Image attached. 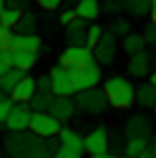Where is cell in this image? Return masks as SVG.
Returning a JSON list of instances; mask_svg holds the SVG:
<instances>
[{
	"instance_id": "11",
	"label": "cell",
	"mask_w": 156,
	"mask_h": 158,
	"mask_svg": "<svg viewBox=\"0 0 156 158\" xmlns=\"http://www.w3.org/2000/svg\"><path fill=\"white\" fill-rule=\"evenodd\" d=\"M41 37L39 35H12L9 39V48L21 53H39L41 51Z\"/></svg>"
},
{
	"instance_id": "45",
	"label": "cell",
	"mask_w": 156,
	"mask_h": 158,
	"mask_svg": "<svg viewBox=\"0 0 156 158\" xmlns=\"http://www.w3.org/2000/svg\"><path fill=\"white\" fill-rule=\"evenodd\" d=\"M5 9H7V2H5V0H0V14H2Z\"/></svg>"
},
{
	"instance_id": "39",
	"label": "cell",
	"mask_w": 156,
	"mask_h": 158,
	"mask_svg": "<svg viewBox=\"0 0 156 158\" xmlns=\"http://www.w3.org/2000/svg\"><path fill=\"white\" fill-rule=\"evenodd\" d=\"M76 19H78V16H76L74 9H64V12L60 14V23H62V25H69L71 21H76Z\"/></svg>"
},
{
	"instance_id": "10",
	"label": "cell",
	"mask_w": 156,
	"mask_h": 158,
	"mask_svg": "<svg viewBox=\"0 0 156 158\" xmlns=\"http://www.w3.org/2000/svg\"><path fill=\"white\" fill-rule=\"evenodd\" d=\"M108 144H110L108 131L103 126L94 128L92 133H87V138H83V151H87V154H92V156L106 154V151H108Z\"/></svg>"
},
{
	"instance_id": "28",
	"label": "cell",
	"mask_w": 156,
	"mask_h": 158,
	"mask_svg": "<svg viewBox=\"0 0 156 158\" xmlns=\"http://www.w3.org/2000/svg\"><path fill=\"white\" fill-rule=\"evenodd\" d=\"M101 35H103V28H101L99 23H92V25H87V35H85V44H87V48H94L96 44H99L101 39Z\"/></svg>"
},
{
	"instance_id": "37",
	"label": "cell",
	"mask_w": 156,
	"mask_h": 158,
	"mask_svg": "<svg viewBox=\"0 0 156 158\" xmlns=\"http://www.w3.org/2000/svg\"><path fill=\"white\" fill-rule=\"evenodd\" d=\"M138 158H156V140H152V142H147V147L142 149V154Z\"/></svg>"
},
{
	"instance_id": "4",
	"label": "cell",
	"mask_w": 156,
	"mask_h": 158,
	"mask_svg": "<svg viewBox=\"0 0 156 158\" xmlns=\"http://www.w3.org/2000/svg\"><path fill=\"white\" fill-rule=\"evenodd\" d=\"M60 64H62V67H67L69 71H76V69L90 67V64H96V62H94L92 48H87V46H69V48H64V51H62Z\"/></svg>"
},
{
	"instance_id": "36",
	"label": "cell",
	"mask_w": 156,
	"mask_h": 158,
	"mask_svg": "<svg viewBox=\"0 0 156 158\" xmlns=\"http://www.w3.org/2000/svg\"><path fill=\"white\" fill-rule=\"evenodd\" d=\"M9 39H12V30H7V28L0 25V51L9 48Z\"/></svg>"
},
{
	"instance_id": "35",
	"label": "cell",
	"mask_w": 156,
	"mask_h": 158,
	"mask_svg": "<svg viewBox=\"0 0 156 158\" xmlns=\"http://www.w3.org/2000/svg\"><path fill=\"white\" fill-rule=\"evenodd\" d=\"M122 9H124V0H108L106 2V12L108 14H117Z\"/></svg>"
},
{
	"instance_id": "19",
	"label": "cell",
	"mask_w": 156,
	"mask_h": 158,
	"mask_svg": "<svg viewBox=\"0 0 156 158\" xmlns=\"http://www.w3.org/2000/svg\"><path fill=\"white\" fill-rule=\"evenodd\" d=\"M136 103H140L142 108H154L156 106V87L152 83L136 87Z\"/></svg>"
},
{
	"instance_id": "7",
	"label": "cell",
	"mask_w": 156,
	"mask_h": 158,
	"mask_svg": "<svg viewBox=\"0 0 156 158\" xmlns=\"http://www.w3.org/2000/svg\"><path fill=\"white\" fill-rule=\"evenodd\" d=\"M71 78H74V89L78 92H85V89H92L101 83V67L99 64H90V67H83V69H76L71 71Z\"/></svg>"
},
{
	"instance_id": "2",
	"label": "cell",
	"mask_w": 156,
	"mask_h": 158,
	"mask_svg": "<svg viewBox=\"0 0 156 158\" xmlns=\"http://www.w3.org/2000/svg\"><path fill=\"white\" fill-rule=\"evenodd\" d=\"M103 92L108 99V106L117 108V110H126L136 101V87L122 76H110L103 85Z\"/></svg>"
},
{
	"instance_id": "44",
	"label": "cell",
	"mask_w": 156,
	"mask_h": 158,
	"mask_svg": "<svg viewBox=\"0 0 156 158\" xmlns=\"http://www.w3.org/2000/svg\"><path fill=\"white\" fill-rule=\"evenodd\" d=\"M149 83H152V85L156 87V69H154V71H152V78H149Z\"/></svg>"
},
{
	"instance_id": "8",
	"label": "cell",
	"mask_w": 156,
	"mask_h": 158,
	"mask_svg": "<svg viewBox=\"0 0 156 158\" xmlns=\"http://www.w3.org/2000/svg\"><path fill=\"white\" fill-rule=\"evenodd\" d=\"M92 53H94V62H99V64H112V60H115L117 55V37L112 35V32H103L101 35V39L99 44L92 48Z\"/></svg>"
},
{
	"instance_id": "13",
	"label": "cell",
	"mask_w": 156,
	"mask_h": 158,
	"mask_svg": "<svg viewBox=\"0 0 156 158\" xmlns=\"http://www.w3.org/2000/svg\"><path fill=\"white\" fill-rule=\"evenodd\" d=\"M126 138H149L152 135V122L145 115H133L124 126Z\"/></svg>"
},
{
	"instance_id": "47",
	"label": "cell",
	"mask_w": 156,
	"mask_h": 158,
	"mask_svg": "<svg viewBox=\"0 0 156 158\" xmlns=\"http://www.w3.org/2000/svg\"><path fill=\"white\" fill-rule=\"evenodd\" d=\"M149 2H152V7H156V0H149Z\"/></svg>"
},
{
	"instance_id": "49",
	"label": "cell",
	"mask_w": 156,
	"mask_h": 158,
	"mask_svg": "<svg viewBox=\"0 0 156 158\" xmlns=\"http://www.w3.org/2000/svg\"><path fill=\"white\" fill-rule=\"evenodd\" d=\"M154 110H156V106H154Z\"/></svg>"
},
{
	"instance_id": "33",
	"label": "cell",
	"mask_w": 156,
	"mask_h": 158,
	"mask_svg": "<svg viewBox=\"0 0 156 158\" xmlns=\"http://www.w3.org/2000/svg\"><path fill=\"white\" fill-rule=\"evenodd\" d=\"M35 83H37V89H41V92H51V76H48V73L39 76V78H35Z\"/></svg>"
},
{
	"instance_id": "23",
	"label": "cell",
	"mask_w": 156,
	"mask_h": 158,
	"mask_svg": "<svg viewBox=\"0 0 156 158\" xmlns=\"http://www.w3.org/2000/svg\"><path fill=\"white\" fill-rule=\"evenodd\" d=\"M14 30H16L14 35H35V30H37V16L32 12H25L23 16H21V21L16 23Z\"/></svg>"
},
{
	"instance_id": "41",
	"label": "cell",
	"mask_w": 156,
	"mask_h": 158,
	"mask_svg": "<svg viewBox=\"0 0 156 158\" xmlns=\"http://www.w3.org/2000/svg\"><path fill=\"white\" fill-rule=\"evenodd\" d=\"M7 69H12V67H7V64H5L2 60H0V78H2V76L7 73Z\"/></svg>"
},
{
	"instance_id": "3",
	"label": "cell",
	"mask_w": 156,
	"mask_h": 158,
	"mask_svg": "<svg viewBox=\"0 0 156 158\" xmlns=\"http://www.w3.org/2000/svg\"><path fill=\"white\" fill-rule=\"evenodd\" d=\"M28 131L39 135V138H44V140H51V138H57V133L62 131V124L51 112H32Z\"/></svg>"
},
{
	"instance_id": "27",
	"label": "cell",
	"mask_w": 156,
	"mask_h": 158,
	"mask_svg": "<svg viewBox=\"0 0 156 158\" xmlns=\"http://www.w3.org/2000/svg\"><path fill=\"white\" fill-rule=\"evenodd\" d=\"M21 16H23V12H19V9H5L2 14H0V25L2 28H7V30H14L16 28V23L21 21Z\"/></svg>"
},
{
	"instance_id": "25",
	"label": "cell",
	"mask_w": 156,
	"mask_h": 158,
	"mask_svg": "<svg viewBox=\"0 0 156 158\" xmlns=\"http://www.w3.org/2000/svg\"><path fill=\"white\" fill-rule=\"evenodd\" d=\"M147 142H149L147 138H129V140H126V147H124V154L138 158V156L142 154V149L147 147Z\"/></svg>"
},
{
	"instance_id": "42",
	"label": "cell",
	"mask_w": 156,
	"mask_h": 158,
	"mask_svg": "<svg viewBox=\"0 0 156 158\" xmlns=\"http://www.w3.org/2000/svg\"><path fill=\"white\" fill-rule=\"evenodd\" d=\"M149 19H152V25H156V7L149 9Z\"/></svg>"
},
{
	"instance_id": "43",
	"label": "cell",
	"mask_w": 156,
	"mask_h": 158,
	"mask_svg": "<svg viewBox=\"0 0 156 158\" xmlns=\"http://www.w3.org/2000/svg\"><path fill=\"white\" fill-rule=\"evenodd\" d=\"M92 158H117V156H112V154L106 151V154H96V156H92Z\"/></svg>"
},
{
	"instance_id": "6",
	"label": "cell",
	"mask_w": 156,
	"mask_h": 158,
	"mask_svg": "<svg viewBox=\"0 0 156 158\" xmlns=\"http://www.w3.org/2000/svg\"><path fill=\"white\" fill-rule=\"evenodd\" d=\"M51 92L55 96H74L76 89H74V78H71V71L62 64L51 69Z\"/></svg>"
},
{
	"instance_id": "38",
	"label": "cell",
	"mask_w": 156,
	"mask_h": 158,
	"mask_svg": "<svg viewBox=\"0 0 156 158\" xmlns=\"http://www.w3.org/2000/svg\"><path fill=\"white\" fill-rule=\"evenodd\" d=\"M142 37H145V41H147V44H152V46H156V25H152V23H149Z\"/></svg>"
},
{
	"instance_id": "26",
	"label": "cell",
	"mask_w": 156,
	"mask_h": 158,
	"mask_svg": "<svg viewBox=\"0 0 156 158\" xmlns=\"http://www.w3.org/2000/svg\"><path fill=\"white\" fill-rule=\"evenodd\" d=\"M124 9H129L133 16H145L152 9V2L149 0H124Z\"/></svg>"
},
{
	"instance_id": "15",
	"label": "cell",
	"mask_w": 156,
	"mask_h": 158,
	"mask_svg": "<svg viewBox=\"0 0 156 158\" xmlns=\"http://www.w3.org/2000/svg\"><path fill=\"white\" fill-rule=\"evenodd\" d=\"M149 67H152V55L149 53H136V55H131L129 60V73L133 76V78H145V76L149 73Z\"/></svg>"
},
{
	"instance_id": "30",
	"label": "cell",
	"mask_w": 156,
	"mask_h": 158,
	"mask_svg": "<svg viewBox=\"0 0 156 158\" xmlns=\"http://www.w3.org/2000/svg\"><path fill=\"white\" fill-rule=\"evenodd\" d=\"M12 108H14V101L9 99V96L0 99V124L7 122V117H9V112H12Z\"/></svg>"
},
{
	"instance_id": "48",
	"label": "cell",
	"mask_w": 156,
	"mask_h": 158,
	"mask_svg": "<svg viewBox=\"0 0 156 158\" xmlns=\"http://www.w3.org/2000/svg\"><path fill=\"white\" fill-rule=\"evenodd\" d=\"M0 99H5V94H2V89H0Z\"/></svg>"
},
{
	"instance_id": "20",
	"label": "cell",
	"mask_w": 156,
	"mask_h": 158,
	"mask_svg": "<svg viewBox=\"0 0 156 158\" xmlns=\"http://www.w3.org/2000/svg\"><path fill=\"white\" fill-rule=\"evenodd\" d=\"M57 140H60L62 147H67V149H74V151H80V154H83V138H80L76 131L62 128L60 133H57Z\"/></svg>"
},
{
	"instance_id": "34",
	"label": "cell",
	"mask_w": 156,
	"mask_h": 158,
	"mask_svg": "<svg viewBox=\"0 0 156 158\" xmlns=\"http://www.w3.org/2000/svg\"><path fill=\"white\" fill-rule=\"evenodd\" d=\"M37 5H39L41 9H46V12H53V9H57L62 5V0H35Z\"/></svg>"
},
{
	"instance_id": "5",
	"label": "cell",
	"mask_w": 156,
	"mask_h": 158,
	"mask_svg": "<svg viewBox=\"0 0 156 158\" xmlns=\"http://www.w3.org/2000/svg\"><path fill=\"white\" fill-rule=\"evenodd\" d=\"M76 106L83 108L90 115H101V112L108 108V99H106V92L99 89V87H92V89H85L76 94Z\"/></svg>"
},
{
	"instance_id": "40",
	"label": "cell",
	"mask_w": 156,
	"mask_h": 158,
	"mask_svg": "<svg viewBox=\"0 0 156 158\" xmlns=\"http://www.w3.org/2000/svg\"><path fill=\"white\" fill-rule=\"evenodd\" d=\"M0 60H2L7 67H12V62H14V51H12V48H5V51H0Z\"/></svg>"
},
{
	"instance_id": "24",
	"label": "cell",
	"mask_w": 156,
	"mask_h": 158,
	"mask_svg": "<svg viewBox=\"0 0 156 158\" xmlns=\"http://www.w3.org/2000/svg\"><path fill=\"white\" fill-rule=\"evenodd\" d=\"M37 64V53H21V51H14V62L12 67L14 69H21V71H28Z\"/></svg>"
},
{
	"instance_id": "18",
	"label": "cell",
	"mask_w": 156,
	"mask_h": 158,
	"mask_svg": "<svg viewBox=\"0 0 156 158\" xmlns=\"http://www.w3.org/2000/svg\"><path fill=\"white\" fill-rule=\"evenodd\" d=\"M53 101H55V94H53V92H41V89H37L35 96H32L28 103H30V110H32V112H48V108H51Z\"/></svg>"
},
{
	"instance_id": "14",
	"label": "cell",
	"mask_w": 156,
	"mask_h": 158,
	"mask_svg": "<svg viewBox=\"0 0 156 158\" xmlns=\"http://www.w3.org/2000/svg\"><path fill=\"white\" fill-rule=\"evenodd\" d=\"M35 92H37L35 78H32V76H25V78L9 92V99H12L14 103H28L32 96H35Z\"/></svg>"
},
{
	"instance_id": "9",
	"label": "cell",
	"mask_w": 156,
	"mask_h": 158,
	"mask_svg": "<svg viewBox=\"0 0 156 158\" xmlns=\"http://www.w3.org/2000/svg\"><path fill=\"white\" fill-rule=\"evenodd\" d=\"M30 117H32V110L25 103H16L12 108V112H9L7 122H5V126H7L9 133H21V131H28L30 126Z\"/></svg>"
},
{
	"instance_id": "46",
	"label": "cell",
	"mask_w": 156,
	"mask_h": 158,
	"mask_svg": "<svg viewBox=\"0 0 156 158\" xmlns=\"http://www.w3.org/2000/svg\"><path fill=\"white\" fill-rule=\"evenodd\" d=\"M117 158H133V156H126V154H124V156H117Z\"/></svg>"
},
{
	"instance_id": "16",
	"label": "cell",
	"mask_w": 156,
	"mask_h": 158,
	"mask_svg": "<svg viewBox=\"0 0 156 158\" xmlns=\"http://www.w3.org/2000/svg\"><path fill=\"white\" fill-rule=\"evenodd\" d=\"M85 35H87V21L83 19H76L71 21V23L67 25V41L69 46H87V39H85Z\"/></svg>"
},
{
	"instance_id": "29",
	"label": "cell",
	"mask_w": 156,
	"mask_h": 158,
	"mask_svg": "<svg viewBox=\"0 0 156 158\" xmlns=\"http://www.w3.org/2000/svg\"><path fill=\"white\" fill-rule=\"evenodd\" d=\"M110 32L115 37H126L129 32H131V23H129L126 19H115L112 25H110Z\"/></svg>"
},
{
	"instance_id": "31",
	"label": "cell",
	"mask_w": 156,
	"mask_h": 158,
	"mask_svg": "<svg viewBox=\"0 0 156 158\" xmlns=\"http://www.w3.org/2000/svg\"><path fill=\"white\" fill-rule=\"evenodd\" d=\"M7 2V7L9 9H19V12H28L30 9V5H32V0H5Z\"/></svg>"
},
{
	"instance_id": "12",
	"label": "cell",
	"mask_w": 156,
	"mask_h": 158,
	"mask_svg": "<svg viewBox=\"0 0 156 158\" xmlns=\"http://www.w3.org/2000/svg\"><path fill=\"white\" fill-rule=\"evenodd\" d=\"M74 110H76V103H74L71 96H55V101H53L51 108H48V112H51L60 124L69 122V119L74 117Z\"/></svg>"
},
{
	"instance_id": "21",
	"label": "cell",
	"mask_w": 156,
	"mask_h": 158,
	"mask_svg": "<svg viewBox=\"0 0 156 158\" xmlns=\"http://www.w3.org/2000/svg\"><path fill=\"white\" fill-rule=\"evenodd\" d=\"M23 78H25V71H21V69H14V67L7 69V73L0 78V89H2V94H5V92L9 94V92H12Z\"/></svg>"
},
{
	"instance_id": "32",
	"label": "cell",
	"mask_w": 156,
	"mask_h": 158,
	"mask_svg": "<svg viewBox=\"0 0 156 158\" xmlns=\"http://www.w3.org/2000/svg\"><path fill=\"white\" fill-rule=\"evenodd\" d=\"M53 158H80V151L67 149V147H62V144H60V149L53 154Z\"/></svg>"
},
{
	"instance_id": "17",
	"label": "cell",
	"mask_w": 156,
	"mask_h": 158,
	"mask_svg": "<svg viewBox=\"0 0 156 158\" xmlns=\"http://www.w3.org/2000/svg\"><path fill=\"white\" fill-rule=\"evenodd\" d=\"M74 12H76V16L83 19V21H94L96 16L101 14V5H99V0H78V5L74 7Z\"/></svg>"
},
{
	"instance_id": "22",
	"label": "cell",
	"mask_w": 156,
	"mask_h": 158,
	"mask_svg": "<svg viewBox=\"0 0 156 158\" xmlns=\"http://www.w3.org/2000/svg\"><path fill=\"white\" fill-rule=\"evenodd\" d=\"M122 46H124V51L129 55H136V53H142L145 46H147V41H145L142 35H138V32H129L124 37V41H122Z\"/></svg>"
},
{
	"instance_id": "1",
	"label": "cell",
	"mask_w": 156,
	"mask_h": 158,
	"mask_svg": "<svg viewBox=\"0 0 156 158\" xmlns=\"http://www.w3.org/2000/svg\"><path fill=\"white\" fill-rule=\"evenodd\" d=\"M60 149V140H44L35 133H9L5 138V151L12 158H53Z\"/></svg>"
}]
</instances>
